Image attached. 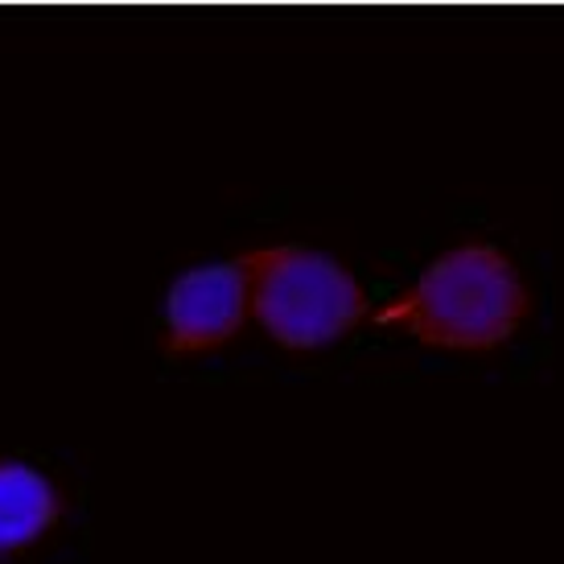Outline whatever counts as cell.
<instances>
[{
  "mask_svg": "<svg viewBox=\"0 0 564 564\" xmlns=\"http://www.w3.org/2000/svg\"><path fill=\"white\" fill-rule=\"evenodd\" d=\"M528 310L532 293L516 260L495 243H462L437 256L400 297L383 301L371 322L437 350L486 355L516 338Z\"/></svg>",
  "mask_w": 564,
  "mask_h": 564,
  "instance_id": "cell-1",
  "label": "cell"
},
{
  "mask_svg": "<svg viewBox=\"0 0 564 564\" xmlns=\"http://www.w3.org/2000/svg\"><path fill=\"white\" fill-rule=\"evenodd\" d=\"M248 314L284 350H317L346 338L367 317L362 281L314 248L276 243L243 251Z\"/></svg>",
  "mask_w": 564,
  "mask_h": 564,
  "instance_id": "cell-2",
  "label": "cell"
},
{
  "mask_svg": "<svg viewBox=\"0 0 564 564\" xmlns=\"http://www.w3.org/2000/svg\"><path fill=\"white\" fill-rule=\"evenodd\" d=\"M248 322V268L243 256L177 276L165 297V355H206L231 343Z\"/></svg>",
  "mask_w": 564,
  "mask_h": 564,
  "instance_id": "cell-3",
  "label": "cell"
},
{
  "mask_svg": "<svg viewBox=\"0 0 564 564\" xmlns=\"http://www.w3.org/2000/svg\"><path fill=\"white\" fill-rule=\"evenodd\" d=\"M63 523V495L42 470L0 457V564H21Z\"/></svg>",
  "mask_w": 564,
  "mask_h": 564,
  "instance_id": "cell-4",
  "label": "cell"
}]
</instances>
